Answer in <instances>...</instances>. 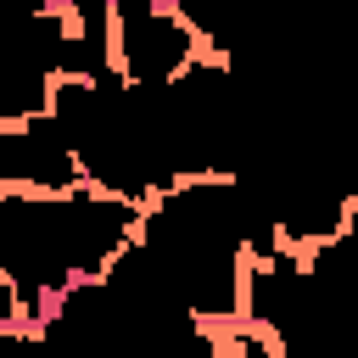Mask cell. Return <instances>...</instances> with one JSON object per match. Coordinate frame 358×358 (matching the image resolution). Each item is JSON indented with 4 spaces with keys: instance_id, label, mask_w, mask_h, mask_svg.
Listing matches in <instances>:
<instances>
[{
    "instance_id": "1",
    "label": "cell",
    "mask_w": 358,
    "mask_h": 358,
    "mask_svg": "<svg viewBox=\"0 0 358 358\" xmlns=\"http://www.w3.org/2000/svg\"><path fill=\"white\" fill-rule=\"evenodd\" d=\"M145 201L73 185V190H17L0 185V336L34 341L56 302L101 280L140 241Z\"/></svg>"
},
{
    "instance_id": "2",
    "label": "cell",
    "mask_w": 358,
    "mask_h": 358,
    "mask_svg": "<svg viewBox=\"0 0 358 358\" xmlns=\"http://www.w3.org/2000/svg\"><path fill=\"white\" fill-rule=\"evenodd\" d=\"M112 50H117V73L145 90H162L185 78L201 56H213L196 22L173 0H112Z\"/></svg>"
},
{
    "instance_id": "3",
    "label": "cell",
    "mask_w": 358,
    "mask_h": 358,
    "mask_svg": "<svg viewBox=\"0 0 358 358\" xmlns=\"http://www.w3.org/2000/svg\"><path fill=\"white\" fill-rule=\"evenodd\" d=\"M0 185L17 190H73L84 185V157L56 112L0 123Z\"/></svg>"
}]
</instances>
